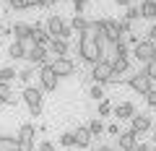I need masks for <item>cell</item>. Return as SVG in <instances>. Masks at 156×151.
<instances>
[{"instance_id": "obj_1", "label": "cell", "mask_w": 156, "mask_h": 151, "mask_svg": "<svg viewBox=\"0 0 156 151\" xmlns=\"http://www.w3.org/2000/svg\"><path fill=\"white\" fill-rule=\"evenodd\" d=\"M96 34H99V29H96V21H91V26L86 29L83 34H78V55H81V60L86 63V65H94V63L101 60V52L99 47H96Z\"/></svg>"}, {"instance_id": "obj_2", "label": "cell", "mask_w": 156, "mask_h": 151, "mask_svg": "<svg viewBox=\"0 0 156 151\" xmlns=\"http://www.w3.org/2000/svg\"><path fill=\"white\" fill-rule=\"evenodd\" d=\"M23 104L29 107V112H31V117H39L42 115V102H44V91L37 89V86H26L21 94Z\"/></svg>"}, {"instance_id": "obj_3", "label": "cell", "mask_w": 156, "mask_h": 151, "mask_svg": "<svg viewBox=\"0 0 156 151\" xmlns=\"http://www.w3.org/2000/svg\"><path fill=\"white\" fill-rule=\"evenodd\" d=\"M37 76H39V89H42V91H57V86H60V78L55 76V70H52L50 63L39 68Z\"/></svg>"}, {"instance_id": "obj_4", "label": "cell", "mask_w": 156, "mask_h": 151, "mask_svg": "<svg viewBox=\"0 0 156 151\" xmlns=\"http://www.w3.org/2000/svg\"><path fill=\"white\" fill-rule=\"evenodd\" d=\"M128 86L135 91V94H140V96H146L151 89H154V81L146 76L143 70H138V73H133V76H128Z\"/></svg>"}, {"instance_id": "obj_5", "label": "cell", "mask_w": 156, "mask_h": 151, "mask_svg": "<svg viewBox=\"0 0 156 151\" xmlns=\"http://www.w3.org/2000/svg\"><path fill=\"white\" fill-rule=\"evenodd\" d=\"M50 65H52L57 78H70V76H76V60L73 57H52Z\"/></svg>"}, {"instance_id": "obj_6", "label": "cell", "mask_w": 156, "mask_h": 151, "mask_svg": "<svg viewBox=\"0 0 156 151\" xmlns=\"http://www.w3.org/2000/svg\"><path fill=\"white\" fill-rule=\"evenodd\" d=\"M133 57L140 63V65H148L151 60L156 57V50H154V42L148 39H140L138 45H133Z\"/></svg>"}, {"instance_id": "obj_7", "label": "cell", "mask_w": 156, "mask_h": 151, "mask_svg": "<svg viewBox=\"0 0 156 151\" xmlns=\"http://www.w3.org/2000/svg\"><path fill=\"white\" fill-rule=\"evenodd\" d=\"M89 76H91V81H94V84H101V86H104L107 81H109V76H112V63H109V60H99V63H94Z\"/></svg>"}, {"instance_id": "obj_8", "label": "cell", "mask_w": 156, "mask_h": 151, "mask_svg": "<svg viewBox=\"0 0 156 151\" xmlns=\"http://www.w3.org/2000/svg\"><path fill=\"white\" fill-rule=\"evenodd\" d=\"M154 128V117L151 115H143V112H135V117L130 120V130H133L135 135H143V133H148V130Z\"/></svg>"}, {"instance_id": "obj_9", "label": "cell", "mask_w": 156, "mask_h": 151, "mask_svg": "<svg viewBox=\"0 0 156 151\" xmlns=\"http://www.w3.org/2000/svg\"><path fill=\"white\" fill-rule=\"evenodd\" d=\"M65 26H68V21L62 16H57V13H52V16L44 21V29H47V34H50L52 39H60V34H62Z\"/></svg>"}, {"instance_id": "obj_10", "label": "cell", "mask_w": 156, "mask_h": 151, "mask_svg": "<svg viewBox=\"0 0 156 151\" xmlns=\"http://www.w3.org/2000/svg\"><path fill=\"white\" fill-rule=\"evenodd\" d=\"M26 60H29V65H37V68H42V65H47V63H52V60H50V50H47V47H42V45L34 47V50L26 55Z\"/></svg>"}, {"instance_id": "obj_11", "label": "cell", "mask_w": 156, "mask_h": 151, "mask_svg": "<svg viewBox=\"0 0 156 151\" xmlns=\"http://www.w3.org/2000/svg\"><path fill=\"white\" fill-rule=\"evenodd\" d=\"M138 143H140V138L133 133V130H122L120 138H117V151H133Z\"/></svg>"}, {"instance_id": "obj_12", "label": "cell", "mask_w": 156, "mask_h": 151, "mask_svg": "<svg viewBox=\"0 0 156 151\" xmlns=\"http://www.w3.org/2000/svg\"><path fill=\"white\" fill-rule=\"evenodd\" d=\"M31 39L37 42V45H42V47H50V42H52V37L47 34V29H44V23H31Z\"/></svg>"}, {"instance_id": "obj_13", "label": "cell", "mask_w": 156, "mask_h": 151, "mask_svg": "<svg viewBox=\"0 0 156 151\" xmlns=\"http://www.w3.org/2000/svg\"><path fill=\"white\" fill-rule=\"evenodd\" d=\"M112 115H115L117 120H133L135 117V104L133 102H120V104L112 110Z\"/></svg>"}, {"instance_id": "obj_14", "label": "cell", "mask_w": 156, "mask_h": 151, "mask_svg": "<svg viewBox=\"0 0 156 151\" xmlns=\"http://www.w3.org/2000/svg\"><path fill=\"white\" fill-rule=\"evenodd\" d=\"M73 133H76V146H78V149H89L91 141H94V135L89 133V128H86V125H78Z\"/></svg>"}, {"instance_id": "obj_15", "label": "cell", "mask_w": 156, "mask_h": 151, "mask_svg": "<svg viewBox=\"0 0 156 151\" xmlns=\"http://www.w3.org/2000/svg\"><path fill=\"white\" fill-rule=\"evenodd\" d=\"M47 50H50V55H55V57H70V55H68V52H70V47H68L65 39H52Z\"/></svg>"}, {"instance_id": "obj_16", "label": "cell", "mask_w": 156, "mask_h": 151, "mask_svg": "<svg viewBox=\"0 0 156 151\" xmlns=\"http://www.w3.org/2000/svg\"><path fill=\"white\" fill-rule=\"evenodd\" d=\"M13 37H16V42H26V39H31V23H23V21L13 23Z\"/></svg>"}, {"instance_id": "obj_17", "label": "cell", "mask_w": 156, "mask_h": 151, "mask_svg": "<svg viewBox=\"0 0 156 151\" xmlns=\"http://www.w3.org/2000/svg\"><path fill=\"white\" fill-rule=\"evenodd\" d=\"M68 23H70V29H73V31H78V34H83L86 29L91 26V18H86L83 13H76V16H73V18H70V21H68Z\"/></svg>"}, {"instance_id": "obj_18", "label": "cell", "mask_w": 156, "mask_h": 151, "mask_svg": "<svg viewBox=\"0 0 156 151\" xmlns=\"http://www.w3.org/2000/svg\"><path fill=\"white\" fill-rule=\"evenodd\" d=\"M0 151H18V138L11 133H0Z\"/></svg>"}, {"instance_id": "obj_19", "label": "cell", "mask_w": 156, "mask_h": 151, "mask_svg": "<svg viewBox=\"0 0 156 151\" xmlns=\"http://www.w3.org/2000/svg\"><path fill=\"white\" fill-rule=\"evenodd\" d=\"M0 104H16V94L11 84H0Z\"/></svg>"}, {"instance_id": "obj_20", "label": "cell", "mask_w": 156, "mask_h": 151, "mask_svg": "<svg viewBox=\"0 0 156 151\" xmlns=\"http://www.w3.org/2000/svg\"><path fill=\"white\" fill-rule=\"evenodd\" d=\"M86 128H89V133L94 135V138H99V135L107 130V128H104V123H101V117H91L89 123H86Z\"/></svg>"}, {"instance_id": "obj_21", "label": "cell", "mask_w": 156, "mask_h": 151, "mask_svg": "<svg viewBox=\"0 0 156 151\" xmlns=\"http://www.w3.org/2000/svg\"><path fill=\"white\" fill-rule=\"evenodd\" d=\"M34 135H37V128H34L31 123H23L21 128H18V141H34Z\"/></svg>"}, {"instance_id": "obj_22", "label": "cell", "mask_w": 156, "mask_h": 151, "mask_svg": "<svg viewBox=\"0 0 156 151\" xmlns=\"http://www.w3.org/2000/svg\"><path fill=\"white\" fill-rule=\"evenodd\" d=\"M8 57H11V60H26V50H23L21 42H13V45L8 47Z\"/></svg>"}, {"instance_id": "obj_23", "label": "cell", "mask_w": 156, "mask_h": 151, "mask_svg": "<svg viewBox=\"0 0 156 151\" xmlns=\"http://www.w3.org/2000/svg\"><path fill=\"white\" fill-rule=\"evenodd\" d=\"M18 78V70L13 65H5V68H0V84H11V81Z\"/></svg>"}, {"instance_id": "obj_24", "label": "cell", "mask_w": 156, "mask_h": 151, "mask_svg": "<svg viewBox=\"0 0 156 151\" xmlns=\"http://www.w3.org/2000/svg\"><path fill=\"white\" fill-rule=\"evenodd\" d=\"M34 73H37V65H23L21 70H18V81L21 84H31V78H34Z\"/></svg>"}, {"instance_id": "obj_25", "label": "cell", "mask_w": 156, "mask_h": 151, "mask_svg": "<svg viewBox=\"0 0 156 151\" xmlns=\"http://www.w3.org/2000/svg\"><path fill=\"white\" fill-rule=\"evenodd\" d=\"M89 96H91L94 102L107 99V94H104V86H101V84H91V86H89Z\"/></svg>"}, {"instance_id": "obj_26", "label": "cell", "mask_w": 156, "mask_h": 151, "mask_svg": "<svg viewBox=\"0 0 156 151\" xmlns=\"http://www.w3.org/2000/svg\"><path fill=\"white\" fill-rule=\"evenodd\" d=\"M140 18H146V21H156V5L140 3Z\"/></svg>"}, {"instance_id": "obj_27", "label": "cell", "mask_w": 156, "mask_h": 151, "mask_svg": "<svg viewBox=\"0 0 156 151\" xmlns=\"http://www.w3.org/2000/svg\"><path fill=\"white\" fill-rule=\"evenodd\" d=\"M57 141H60V146H65V149H73V146H76V133H73V130H65Z\"/></svg>"}, {"instance_id": "obj_28", "label": "cell", "mask_w": 156, "mask_h": 151, "mask_svg": "<svg viewBox=\"0 0 156 151\" xmlns=\"http://www.w3.org/2000/svg\"><path fill=\"white\" fill-rule=\"evenodd\" d=\"M125 21H128V23H133V21H140V8L138 5H130L128 8V11H125Z\"/></svg>"}, {"instance_id": "obj_29", "label": "cell", "mask_w": 156, "mask_h": 151, "mask_svg": "<svg viewBox=\"0 0 156 151\" xmlns=\"http://www.w3.org/2000/svg\"><path fill=\"white\" fill-rule=\"evenodd\" d=\"M128 68H130V60H112V70L120 73V76H125Z\"/></svg>"}, {"instance_id": "obj_30", "label": "cell", "mask_w": 156, "mask_h": 151, "mask_svg": "<svg viewBox=\"0 0 156 151\" xmlns=\"http://www.w3.org/2000/svg\"><path fill=\"white\" fill-rule=\"evenodd\" d=\"M112 110H115V107H112L109 99H101V102H99V117H109Z\"/></svg>"}, {"instance_id": "obj_31", "label": "cell", "mask_w": 156, "mask_h": 151, "mask_svg": "<svg viewBox=\"0 0 156 151\" xmlns=\"http://www.w3.org/2000/svg\"><path fill=\"white\" fill-rule=\"evenodd\" d=\"M143 73H146V76H148V78L156 84V57L148 63V65H143Z\"/></svg>"}, {"instance_id": "obj_32", "label": "cell", "mask_w": 156, "mask_h": 151, "mask_svg": "<svg viewBox=\"0 0 156 151\" xmlns=\"http://www.w3.org/2000/svg\"><path fill=\"white\" fill-rule=\"evenodd\" d=\"M11 11H26V0H5Z\"/></svg>"}, {"instance_id": "obj_33", "label": "cell", "mask_w": 156, "mask_h": 151, "mask_svg": "<svg viewBox=\"0 0 156 151\" xmlns=\"http://www.w3.org/2000/svg\"><path fill=\"white\" fill-rule=\"evenodd\" d=\"M146 104H148L151 110H156V86L148 91V94H146Z\"/></svg>"}, {"instance_id": "obj_34", "label": "cell", "mask_w": 156, "mask_h": 151, "mask_svg": "<svg viewBox=\"0 0 156 151\" xmlns=\"http://www.w3.org/2000/svg\"><path fill=\"white\" fill-rule=\"evenodd\" d=\"M89 3H91V0H73V8H76V13H83Z\"/></svg>"}, {"instance_id": "obj_35", "label": "cell", "mask_w": 156, "mask_h": 151, "mask_svg": "<svg viewBox=\"0 0 156 151\" xmlns=\"http://www.w3.org/2000/svg\"><path fill=\"white\" fill-rule=\"evenodd\" d=\"M37 151H57V149H55V143H52V141H42V143L37 146Z\"/></svg>"}, {"instance_id": "obj_36", "label": "cell", "mask_w": 156, "mask_h": 151, "mask_svg": "<svg viewBox=\"0 0 156 151\" xmlns=\"http://www.w3.org/2000/svg\"><path fill=\"white\" fill-rule=\"evenodd\" d=\"M107 133H109V135H120V133H122V130H120V123H109V125H107Z\"/></svg>"}, {"instance_id": "obj_37", "label": "cell", "mask_w": 156, "mask_h": 151, "mask_svg": "<svg viewBox=\"0 0 156 151\" xmlns=\"http://www.w3.org/2000/svg\"><path fill=\"white\" fill-rule=\"evenodd\" d=\"M18 151H34V141H18Z\"/></svg>"}, {"instance_id": "obj_38", "label": "cell", "mask_w": 156, "mask_h": 151, "mask_svg": "<svg viewBox=\"0 0 156 151\" xmlns=\"http://www.w3.org/2000/svg\"><path fill=\"white\" fill-rule=\"evenodd\" d=\"M146 39H148V42H156V21L148 26V31H146Z\"/></svg>"}, {"instance_id": "obj_39", "label": "cell", "mask_w": 156, "mask_h": 151, "mask_svg": "<svg viewBox=\"0 0 156 151\" xmlns=\"http://www.w3.org/2000/svg\"><path fill=\"white\" fill-rule=\"evenodd\" d=\"M107 84H122V76L112 70V76H109V81H107Z\"/></svg>"}, {"instance_id": "obj_40", "label": "cell", "mask_w": 156, "mask_h": 151, "mask_svg": "<svg viewBox=\"0 0 156 151\" xmlns=\"http://www.w3.org/2000/svg\"><path fill=\"white\" fill-rule=\"evenodd\" d=\"M117 5H122V8H130V5H135V0H115Z\"/></svg>"}, {"instance_id": "obj_41", "label": "cell", "mask_w": 156, "mask_h": 151, "mask_svg": "<svg viewBox=\"0 0 156 151\" xmlns=\"http://www.w3.org/2000/svg\"><path fill=\"white\" fill-rule=\"evenodd\" d=\"M94 151H117V149H115V146H107V143H101V146H96Z\"/></svg>"}, {"instance_id": "obj_42", "label": "cell", "mask_w": 156, "mask_h": 151, "mask_svg": "<svg viewBox=\"0 0 156 151\" xmlns=\"http://www.w3.org/2000/svg\"><path fill=\"white\" fill-rule=\"evenodd\" d=\"M55 5V0H39V8H52Z\"/></svg>"}, {"instance_id": "obj_43", "label": "cell", "mask_w": 156, "mask_h": 151, "mask_svg": "<svg viewBox=\"0 0 156 151\" xmlns=\"http://www.w3.org/2000/svg\"><path fill=\"white\" fill-rule=\"evenodd\" d=\"M26 8H39V0H26Z\"/></svg>"}, {"instance_id": "obj_44", "label": "cell", "mask_w": 156, "mask_h": 151, "mask_svg": "<svg viewBox=\"0 0 156 151\" xmlns=\"http://www.w3.org/2000/svg\"><path fill=\"white\" fill-rule=\"evenodd\" d=\"M133 151H151V149H148V146H146V143H138V146H135Z\"/></svg>"}, {"instance_id": "obj_45", "label": "cell", "mask_w": 156, "mask_h": 151, "mask_svg": "<svg viewBox=\"0 0 156 151\" xmlns=\"http://www.w3.org/2000/svg\"><path fill=\"white\" fill-rule=\"evenodd\" d=\"M143 3H148V5H156V0H143Z\"/></svg>"}, {"instance_id": "obj_46", "label": "cell", "mask_w": 156, "mask_h": 151, "mask_svg": "<svg viewBox=\"0 0 156 151\" xmlns=\"http://www.w3.org/2000/svg\"><path fill=\"white\" fill-rule=\"evenodd\" d=\"M0 34H3V23H0Z\"/></svg>"}, {"instance_id": "obj_47", "label": "cell", "mask_w": 156, "mask_h": 151, "mask_svg": "<svg viewBox=\"0 0 156 151\" xmlns=\"http://www.w3.org/2000/svg\"><path fill=\"white\" fill-rule=\"evenodd\" d=\"M154 143H156V133H154Z\"/></svg>"}, {"instance_id": "obj_48", "label": "cell", "mask_w": 156, "mask_h": 151, "mask_svg": "<svg viewBox=\"0 0 156 151\" xmlns=\"http://www.w3.org/2000/svg\"><path fill=\"white\" fill-rule=\"evenodd\" d=\"M154 50H156V42H154Z\"/></svg>"}, {"instance_id": "obj_49", "label": "cell", "mask_w": 156, "mask_h": 151, "mask_svg": "<svg viewBox=\"0 0 156 151\" xmlns=\"http://www.w3.org/2000/svg\"><path fill=\"white\" fill-rule=\"evenodd\" d=\"M55 3H60V0H55Z\"/></svg>"}, {"instance_id": "obj_50", "label": "cell", "mask_w": 156, "mask_h": 151, "mask_svg": "<svg viewBox=\"0 0 156 151\" xmlns=\"http://www.w3.org/2000/svg\"><path fill=\"white\" fill-rule=\"evenodd\" d=\"M68 151H73V149H68Z\"/></svg>"}, {"instance_id": "obj_51", "label": "cell", "mask_w": 156, "mask_h": 151, "mask_svg": "<svg viewBox=\"0 0 156 151\" xmlns=\"http://www.w3.org/2000/svg\"><path fill=\"white\" fill-rule=\"evenodd\" d=\"M151 151H156V149H151Z\"/></svg>"}]
</instances>
